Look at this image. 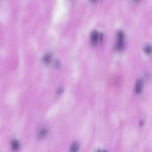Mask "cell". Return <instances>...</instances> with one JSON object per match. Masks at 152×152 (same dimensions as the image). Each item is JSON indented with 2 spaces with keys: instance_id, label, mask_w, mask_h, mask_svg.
<instances>
[{
  "instance_id": "obj_2",
  "label": "cell",
  "mask_w": 152,
  "mask_h": 152,
  "mask_svg": "<svg viewBox=\"0 0 152 152\" xmlns=\"http://www.w3.org/2000/svg\"><path fill=\"white\" fill-rule=\"evenodd\" d=\"M142 88H143V81L142 79H138L135 84V92L139 94L142 92Z\"/></svg>"
},
{
  "instance_id": "obj_3",
  "label": "cell",
  "mask_w": 152,
  "mask_h": 152,
  "mask_svg": "<svg viewBox=\"0 0 152 152\" xmlns=\"http://www.w3.org/2000/svg\"><path fill=\"white\" fill-rule=\"evenodd\" d=\"M99 39H100V35H99V33L97 32V31H94L91 35V41L94 45L97 44L99 42Z\"/></svg>"
},
{
  "instance_id": "obj_5",
  "label": "cell",
  "mask_w": 152,
  "mask_h": 152,
  "mask_svg": "<svg viewBox=\"0 0 152 152\" xmlns=\"http://www.w3.org/2000/svg\"><path fill=\"white\" fill-rule=\"evenodd\" d=\"M79 148H80V144L77 141H74L72 142L70 148V152H78Z\"/></svg>"
},
{
  "instance_id": "obj_7",
  "label": "cell",
  "mask_w": 152,
  "mask_h": 152,
  "mask_svg": "<svg viewBox=\"0 0 152 152\" xmlns=\"http://www.w3.org/2000/svg\"><path fill=\"white\" fill-rule=\"evenodd\" d=\"M152 51V46L151 44L148 43V44L145 45V46L144 47V52H145L146 54H150Z\"/></svg>"
},
{
  "instance_id": "obj_6",
  "label": "cell",
  "mask_w": 152,
  "mask_h": 152,
  "mask_svg": "<svg viewBox=\"0 0 152 152\" xmlns=\"http://www.w3.org/2000/svg\"><path fill=\"white\" fill-rule=\"evenodd\" d=\"M11 148L13 151H17L19 148V142L16 140H13L11 142Z\"/></svg>"
},
{
  "instance_id": "obj_8",
  "label": "cell",
  "mask_w": 152,
  "mask_h": 152,
  "mask_svg": "<svg viewBox=\"0 0 152 152\" xmlns=\"http://www.w3.org/2000/svg\"><path fill=\"white\" fill-rule=\"evenodd\" d=\"M50 59H51V58H50V55L47 54V55H46V56L44 57V62H45L46 64L49 63V62H50Z\"/></svg>"
},
{
  "instance_id": "obj_11",
  "label": "cell",
  "mask_w": 152,
  "mask_h": 152,
  "mask_svg": "<svg viewBox=\"0 0 152 152\" xmlns=\"http://www.w3.org/2000/svg\"><path fill=\"white\" fill-rule=\"evenodd\" d=\"M103 152H105V151H103Z\"/></svg>"
},
{
  "instance_id": "obj_4",
  "label": "cell",
  "mask_w": 152,
  "mask_h": 152,
  "mask_svg": "<svg viewBox=\"0 0 152 152\" xmlns=\"http://www.w3.org/2000/svg\"><path fill=\"white\" fill-rule=\"evenodd\" d=\"M48 129L46 128H42L40 129V130L39 131V133H38V137L39 139H43L44 137H45L46 135L48 134Z\"/></svg>"
},
{
  "instance_id": "obj_9",
  "label": "cell",
  "mask_w": 152,
  "mask_h": 152,
  "mask_svg": "<svg viewBox=\"0 0 152 152\" xmlns=\"http://www.w3.org/2000/svg\"><path fill=\"white\" fill-rule=\"evenodd\" d=\"M91 1H96V0H91Z\"/></svg>"
},
{
  "instance_id": "obj_1",
  "label": "cell",
  "mask_w": 152,
  "mask_h": 152,
  "mask_svg": "<svg viewBox=\"0 0 152 152\" xmlns=\"http://www.w3.org/2000/svg\"><path fill=\"white\" fill-rule=\"evenodd\" d=\"M116 48H117V50H119V51H122L125 48V35L122 31H119L117 33Z\"/></svg>"
},
{
  "instance_id": "obj_10",
  "label": "cell",
  "mask_w": 152,
  "mask_h": 152,
  "mask_svg": "<svg viewBox=\"0 0 152 152\" xmlns=\"http://www.w3.org/2000/svg\"><path fill=\"white\" fill-rule=\"evenodd\" d=\"M134 1H139V0H134Z\"/></svg>"
}]
</instances>
